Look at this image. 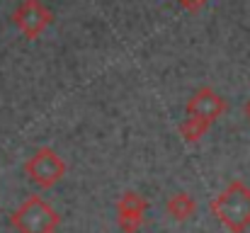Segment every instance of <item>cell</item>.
I'll return each instance as SVG.
<instances>
[{
	"mask_svg": "<svg viewBox=\"0 0 250 233\" xmlns=\"http://www.w3.org/2000/svg\"><path fill=\"white\" fill-rule=\"evenodd\" d=\"M59 221L61 216L56 214V209L39 194L27 197L10 216V224L17 233H54Z\"/></svg>",
	"mask_w": 250,
	"mask_h": 233,
	"instance_id": "cell-2",
	"label": "cell"
},
{
	"mask_svg": "<svg viewBox=\"0 0 250 233\" xmlns=\"http://www.w3.org/2000/svg\"><path fill=\"white\" fill-rule=\"evenodd\" d=\"M166 212L172 221L185 224V221H189V219L194 216L197 202H194L192 194H187V192H175V194H170V199L166 202Z\"/></svg>",
	"mask_w": 250,
	"mask_h": 233,
	"instance_id": "cell-7",
	"label": "cell"
},
{
	"mask_svg": "<svg viewBox=\"0 0 250 233\" xmlns=\"http://www.w3.org/2000/svg\"><path fill=\"white\" fill-rule=\"evenodd\" d=\"M246 114H248V119H250V100H248V105H246Z\"/></svg>",
	"mask_w": 250,
	"mask_h": 233,
	"instance_id": "cell-10",
	"label": "cell"
},
{
	"mask_svg": "<svg viewBox=\"0 0 250 233\" xmlns=\"http://www.w3.org/2000/svg\"><path fill=\"white\" fill-rule=\"evenodd\" d=\"M15 27L20 29V34L24 39H39L54 22L51 10L42 2V0H22L15 7Z\"/></svg>",
	"mask_w": 250,
	"mask_h": 233,
	"instance_id": "cell-4",
	"label": "cell"
},
{
	"mask_svg": "<svg viewBox=\"0 0 250 233\" xmlns=\"http://www.w3.org/2000/svg\"><path fill=\"white\" fill-rule=\"evenodd\" d=\"M177 129H180V136H182L187 144H194V141H199L202 136H207V131L211 129V124L204 122V119H197V117H185Z\"/></svg>",
	"mask_w": 250,
	"mask_h": 233,
	"instance_id": "cell-8",
	"label": "cell"
},
{
	"mask_svg": "<svg viewBox=\"0 0 250 233\" xmlns=\"http://www.w3.org/2000/svg\"><path fill=\"white\" fill-rule=\"evenodd\" d=\"M177 2H180L185 10H192V12H194V10H202L209 0H177Z\"/></svg>",
	"mask_w": 250,
	"mask_h": 233,
	"instance_id": "cell-9",
	"label": "cell"
},
{
	"mask_svg": "<svg viewBox=\"0 0 250 233\" xmlns=\"http://www.w3.org/2000/svg\"><path fill=\"white\" fill-rule=\"evenodd\" d=\"M146 212H148V199L129 190L117 202V226L124 233H136L146 221Z\"/></svg>",
	"mask_w": 250,
	"mask_h": 233,
	"instance_id": "cell-6",
	"label": "cell"
},
{
	"mask_svg": "<svg viewBox=\"0 0 250 233\" xmlns=\"http://www.w3.org/2000/svg\"><path fill=\"white\" fill-rule=\"evenodd\" d=\"M211 214L231 233H243L250 229V187L243 180H233L209 202Z\"/></svg>",
	"mask_w": 250,
	"mask_h": 233,
	"instance_id": "cell-1",
	"label": "cell"
},
{
	"mask_svg": "<svg viewBox=\"0 0 250 233\" xmlns=\"http://www.w3.org/2000/svg\"><path fill=\"white\" fill-rule=\"evenodd\" d=\"M54 233H56V231H54Z\"/></svg>",
	"mask_w": 250,
	"mask_h": 233,
	"instance_id": "cell-11",
	"label": "cell"
},
{
	"mask_svg": "<svg viewBox=\"0 0 250 233\" xmlns=\"http://www.w3.org/2000/svg\"><path fill=\"white\" fill-rule=\"evenodd\" d=\"M24 175L39 187V190H51L59 185L66 175V163L63 158L49 146L37 148L34 153L24 160Z\"/></svg>",
	"mask_w": 250,
	"mask_h": 233,
	"instance_id": "cell-3",
	"label": "cell"
},
{
	"mask_svg": "<svg viewBox=\"0 0 250 233\" xmlns=\"http://www.w3.org/2000/svg\"><path fill=\"white\" fill-rule=\"evenodd\" d=\"M226 109H229L226 100H224L214 87H207V85L199 87V90L187 100V107H185L187 117H197V119H204V122H209V124H214L219 117H224Z\"/></svg>",
	"mask_w": 250,
	"mask_h": 233,
	"instance_id": "cell-5",
	"label": "cell"
}]
</instances>
